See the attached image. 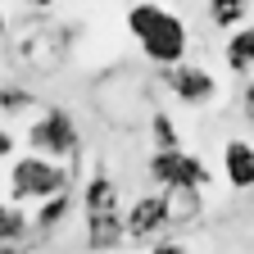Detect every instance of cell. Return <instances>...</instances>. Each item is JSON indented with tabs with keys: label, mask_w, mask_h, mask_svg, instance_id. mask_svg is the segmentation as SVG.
I'll return each mask as SVG.
<instances>
[{
	"label": "cell",
	"mask_w": 254,
	"mask_h": 254,
	"mask_svg": "<svg viewBox=\"0 0 254 254\" xmlns=\"http://www.w3.org/2000/svg\"><path fill=\"white\" fill-rule=\"evenodd\" d=\"M37 109H41V95L37 91H27L18 82H5V86H0V123L14 127V118H27V114H37Z\"/></svg>",
	"instance_id": "obj_13"
},
{
	"label": "cell",
	"mask_w": 254,
	"mask_h": 254,
	"mask_svg": "<svg viewBox=\"0 0 254 254\" xmlns=\"http://www.w3.org/2000/svg\"><path fill=\"white\" fill-rule=\"evenodd\" d=\"M5 182H9V186H5L9 200L37 204V200H46V195H59V190L77 186V159H50V154L27 150V154H14V159H9Z\"/></svg>",
	"instance_id": "obj_1"
},
{
	"label": "cell",
	"mask_w": 254,
	"mask_h": 254,
	"mask_svg": "<svg viewBox=\"0 0 254 254\" xmlns=\"http://www.w3.org/2000/svg\"><path fill=\"white\" fill-rule=\"evenodd\" d=\"M241 114H245V123L254 127V77H245V86H241Z\"/></svg>",
	"instance_id": "obj_20"
},
{
	"label": "cell",
	"mask_w": 254,
	"mask_h": 254,
	"mask_svg": "<svg viewBox=\"0 0 254 254\" xmlns=\"http://www.w3.org/2000/svg\"><path fill=\"white\" fill-rule=\"evenodd\" d=\"M9 37V14H5V5H0V41Z\"/></svg>",
	"instance_id": "obj_22"
},
{
	"label": "cell",
	"mask_w": 254,
	"mask_h": 254,
	"mask_svg": "<svg viewBox=\"0 0 254 254\" xmlns=\"http://www.w3.org/2000/svg\"><path fill=\"white\" fill-rule=\"evenodd\" d=\"M222 182H227L236 195H245V190H254V141L245 136H232L222 141Z\"/></svg>",
	"instance_id": "obj_9"
},
{
	"label": "cell",
	"mask_w": 254,
	"mask_h": 254,
	"mask_svg": "<svg viewBox=\"0 0 254 254\" xmlns=\"http://www.w3.org/2000/svg\"><path fill=\"white\" fill-rule=\"evenodd\" d=\"M173 227H168V200L164 190H145V195H136L132 204L123 209V241L127 245H154L164 241Z\"/></svg>",
	"instance_id": "obj_7"
},
{
	"label": "cell",
	"mask_w": 254,
	"mask_h": 254,
	"mask_svg": "<svg viewBox=\"0 0 254 254\" xmlns=\"http://www.w3.org/2000/svg\"><path fill=\"white\" fill-rule=\"evenodd\" d=\"M250 9H254V0H204V14H209V23H213L218 32L241 27V23L250 18Z\"/></svg>",
	"instance_id": "obj_16"
},
{
	"label": "cell",
	"mask_w": 254,
	"mask_h": 254,
	"mask_svg": "<svg viewBox=\"0 0 254 254\" xmlns=\"http://www.w3.org/2000/svg\"><path fill=\"white\" fill-rule=\"evenodd\" d=\"M73 200H77V186H68V190H59V195H46V200H37L32 204V232L37 236H55L64 222H68V213H73Z\"/></svg>",
	"instance_id": "obj_12"
},
{
	"label": "cell",
	"mask_w": 254,
	"mask_h": 254,
	"mask_svg": "<svg viewBox=\"0 0 254 254\" xmlns=\"http://www.w3.org/2000/svg\"><path fill=\"white\" fill-rule=\"evenodd\" d=\"M154 86L168 91L182 109H213L222 100L218 73L200 59H182V64H168V68H154Z\"/></svg>",
	"instance_id": "obj_5"
},
{
	"label": "cell",
	"mask_w": 254,
	"mask_h": 254,
	"mask_svg": "<svg viewBox=\"0 0 254 254\" xmlns=\"http://www.w3.org/2000/svg\"><path fill=\"white\" fill-rule=\"evenodd\" d=\"M14 154H18V132L9 123H0V164H9Z\"/></svg>",
	"instance_id": "obj_18"
},
{
	"label": "cell",
	"mask_w": 254,
	"mask_h": 254,
	"mask_svg": "<svg viewBox=\"0 0 254 254\" xmlns=\"http://www.w3.org/2000/svg\"><path fill=\"white\" fill-rule=\"evenodd\" d=\"M164 200H168V227L173 232H190V227H200V222H204V190L168 186Z\"/></svg>",
	"instance_id": "obj_11"
},
{
	"label": "cell",
	"mask_w": 254,
	"mask_h": 254,
	"mask_svg": "<svg viewBox=\"0 0 254 254\" xmlns=\"http://www.w3.org/2000/svg\"><path fill=\"white\" fill-rule=\"evenodd\" d=\"M82 236L91 250H118L123 241V186L109 173H91L82 182Z\"/></svg>",
	"instance_id": "obj_2"
},
{
	"label": "cell",
	"mask_w": 254,
	"mask_h": 254,
	"mask_svg": "<svg viewBox=\"0 0 254 254\" xmlns=\"http://www.w3.org/2000/svg\"><path fill=\"white\" fill-rule=\"evenodd\" d=\"M68 32L46 23V14L37 18H27L18 32H14V59H18V68L27 73H37V77H50L55 68H64V59H68Z\"/></svg>",
	"instance_id": "obj_4"
},
{
	"label": "cell",
	"mask_w": 254,
	"mask_h": 254,
	"mask_svg": "<svg viewBox=\"0 0 254 254\" xmlns=\"http://www.w3.org/2000/svg\"><path fill=\"white\" fill-rule=\"evenodd\" d=\"M150 254H190V245H186L182 236H173V232H168L164 241H154V245H150Z\"/></svg>",
	"instance_id": "obj_19"
},
{
	"label": "cell",
	"mask_w": 254,
	"mask_h": 254,
	"mask_svg": "<svg viewBox=\"0 0 254 254\" xmlns=\"http://www.w3.org/2000/svg\"><path fill=\"white\" fill-rule=\"evenodd\" d=\"M23 5H27L32 14H55V5H59V0H23Z\"/></svg>",
	"instance_id": "obj_21"
},
{
	"label": "cell",
	"mask_w": 254,
	"mask_h": 254,
	"mask_svg": "<svg viewBox=\"0 0 254 254\" xmlns=\"http://www.w3.org/2000/svg\"><path fill=\"white\" fill-rule=\"evenodd\" d=\"M136 46H141V55H145L150 68H168V64H182L190 55V32H186V23L173 9H164V18H159Z\"/></svg>",
	"instance_id": "obj_8"
},
{
	"label": "cell",
	"mask_w": 254,
	"mask_h": 254,
	"mask_svg": "<svg viewBox=\"0 0 254 254\" xmlns=\"http://www.w3.org/2000/svg\"><path fill=\"white\" fill-rule=\"evenodd\" d=\"M159 18H164V5H159V0H136V5H127V37L141 41Z\"/></svg>",
	"instance_id": "obj_17"
},
{
	"label": "cell",
	"mask_w": 254,
	"mask_h": 254,
	"mask_svg": "<svg viewBox=\"0 0 254 254\" xmlns=\"http://www.w3.org/2000/svg\"><path fill=\"white\" fill-rule=\"evenodd\" d=\"M32 232V213H27V204H18V200H0V245H18L23 236Z\"/></svg>",
	"instance_id": "obj_15"
},
{
	"label": "cell",
	"mask_w": 254,
	"mask_h": 254,
	"mask_svg": "<svg viewBox=\"0 0 254 254\" xmlns=\"http://www.w3.org/2000/svg\"><path fill=\"white\" fill-rule=\"evenodd\" d=\"M145 177H150V186H159V190H168V186L209 190V186H213V168L204 164L200 154L182 150V145H173V150H150V159H145Z\"/></svg>",
	"instance_id": "obj_6"
},
{
	"label": "cell",
	"mask_w": 254,
	"mask_h": 254,
	"mask_svg": "<svg viewBox=\"0 0 254 254\" xmlns=\"http://www.w3.org/2000/svg\"><path fill=\"white\" fill-rule=\"evenodd\" d=\"M222 68L236 82L254 77V23H241V27L227 32V41H222Z\"/></svg>",
	"instance_id": "obj_10"
},
{
	"label": "cell",
	"mask_w": 254,
	"mask_h": 254,
	"mask_svg": "<svg viewBox=\"0 0 254 254\" xmlns=\"http://www.w3.org/2000/svg\"><path fill=\"white\" fill-rule=\"evenodd\" d=\"M145 136H150V150H173V145H182L177 118L164 105H150V114H145Z\"/></svg>",
	"instance_id": "obj_14"
},
{
	"label": "cell",
	"mask_w": 254,
	"mask_h": 254,
	"mask_svg": "<svg viewBox=\"0 0 254 254\" xmlns=\"http://www.w3.org/2000/svg\"><path fill=\"white\" fill-rule=\"evenodd\" d=\"M27 150L50 154V159H77L82 154V123L68 105H41L23 127Z\"/></svg>",
	"instance_id": "obj_3"
}]
</instances>
